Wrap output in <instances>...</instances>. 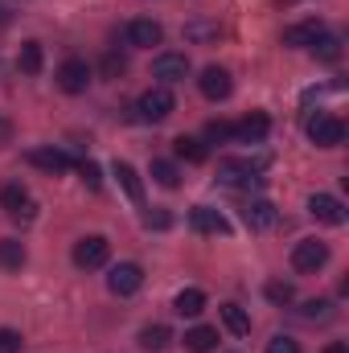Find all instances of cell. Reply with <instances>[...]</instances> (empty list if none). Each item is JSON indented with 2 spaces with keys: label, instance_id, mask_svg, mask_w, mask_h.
I'll return each instance as SVG.
<instances>
[{
  "label": "cell",
  "instance_id": "d6986e66",
  "mask_svg": "<svg viewBox=\"0 0 349 353\" xmlns=\"http://www.w3.org/2000/svg\"><path fill=\"white\" fill-rule=\"evenodd\" d=\"M173 308L181 312V316H197V312L206 308V292H201V288H185V292H177Z\"/></svg>",
  "mask_w": 349,
  "mask_h": 353
},
{
  "label": "cell",
  "instance_id": "9c48e42d",
  "mask_svg": "<svg viewBox=\"0 0 349 353\" xmlns=\"http://www.w3.org/2000/svg\"><path fill=\"white\" fill-rule=\"evenodd\" d=\"M185 74H189V58L185 54H157L152 58V79H161L165 87L169 83H181Z\"/></svg>",
  "mask_w": 349,
  "mask_h": 353
},
{
  "label": "cell",
  "instance_id": "7a4b0ae2",
  "mask_svg": "<svg viewBox=\"0 0 349 353\" xmlns=\"http://www.w3.org/2000/svg\"><path fill=\"white\" fill-rule=\"evenodd\" d=\"M0 205H4V214L17 218V222H33V218H37V201H33V193H29L21 181H12V185L0 189Z\"/></svg>",
  "mask_w": 349,
  "mask_h": 353
},
{
  "label": "cell",
  "instance_id": "8d00e7d4",
  "mask_svg": "<svg viewBox=\"0 0 349 353\" xmlns=\"http://www.w3.org/2000/svg\"><path fill=\"white\" fill-rule=\"evenodd\" d=\"M8 136H12V128H8V119H0V144H8Z\"/></svg>",
  "mask_w": 349,
  "mask_h": 353
},
{
  "label": "cell",
  "instance_id": "484cf974",
  "mask_svg": "<svg viewBox=\"0 0 349 353\" xmlns=\"http://www.w3.org/2000/svg\"><path fill=\"white\" fill-rule=\"evenodd\" d=\"M17 66H21L25 74H41V46H37V41H25L21 54H17Z\"/></svg>",
  "mask_w": 349,
  "mask_h": 353
},
{
  "label": "cell",
  "instance_id": "52a82bcc",
  "mask_svg": "<svg viewBox=\"0 0 349 353\" xmlns=\"http://www.w3.org/2000/svg\"><path fill=\"white\" fill-rule=\"evenodd\" d=\"M308 214H312L317 222H325V226H341V222H346V205H341L333 193H312V197H308Z\"/></svg>",
  "mask_w": 349,
  "mask_h": 353
},
{
  "label": "cell",
  "instance_id": "44dd1931",
  "mask_svg": "<svg viewBox=\"0 0 349 353\" xmlns=\"http://www.w3.org/2000/svg\"><path fill=\"white\" fill-rule=\"evenodd\" d=\"M0 267L4 271H21L25 267V247L17 239H0Z\"/></svg>",
  "mask_w": 349,
  "mask_h": 353
},
{
  "label": "cell",
  "instance_id": "6da1fadb",
  "mask_svg": "<svg viewBox=\"0 0 349 353\" xmlns=\"http://www.w3.org/2000/svg\"><path fill=\"white\" fill-rule=\"evenodd\" d=\"M173 90L169 87H152V90H144L140 99H136V115L144 119V123H161V119H169L173 115Z\"/></svg>",
  "mask_w": 349,
  "mask_h": 353
},
{
  "label": "cell",
  "instance_id": "4316f807",
  "mask_svg": "<svg viewBox=\"0 0 349 353\" xmlns=\"http://www.w3.org/2000/svg\"><path fill=\"white\" fill-rule=\"evenodd\" d=\"M152 181L165 185V189H177L181 185V173H177L173 161H152Z\"/></svg>",
  "mask_w": 349,
  "mask_h": 353
},
{
  "label": "cell",
  "instance_id": "ba28073f",
  "mask_svg": "<svg viewBox=\"0 0 349 353\" xmlns=\"http://www.w3.org/2000/svg\"><path fill=\"white\" fill-rule=\"evenodd\" d=\"M140 283H144L140 263H115L111 275H107V288H111L115 296H132V292H140Z\"/></svg>",
  "mask_w": 349,
  "mask_h": 353
},
{
  "label": "cell",
  "instance_id": "2e32d148",
  "mask_svg": "<svg viewBox=\"0 0 349 353\" xmlns=\"http://www.w3.org/2000/svg\"><path fill=\"white\" fill-rule=\"evenodd\" d=\"M29 165H37V169H46V173H66V169H70V157H66L62 148H33V152H29Z\"/></svg>",
  "mask_w": 349,
  "mask_h": 353
},
{
  "label": "cell",
  "instance_id": "e0dca14e",
  "mask_svg": "<svg viewBox=\"0 0 349 353\" xmlns=\"http://www.w3.org/2000/svg\"><path fill=\"white\" fill-rule=\"evenodd\" d=\"M243 218H247V226H251V230H271L279 214H275V205H271V201H251V205L243 210Z\"/></svg>",
  "mask_w": 349,
  "mask_h": 353
},
{
  "label": "cell",
  "instance_id": "7c38bea8",
  "mask_svg": "<svg viewBox=\"0 0 349 353\" xmlns=\"http://www.w3.org/2000/svg\"><path fill=\"white\" fill-rule=\"evenodd\" d=\"M161 37H165V29H161L157 21H148V17H140V21H132V25H128V41H132V46H140V50L161 46Z\"/></svg>",
  "mask_w": 349,
  "mask_h": 353
},
{
  "label": "cell",
  "instance_id": "5bb4252c",
  "mask_svg": "<svg viewBox=\"0 0 349 353\" xmlns=\"http://www.w3.org/2000/svg\"><path fill=\"white\" fill-rule=\"evenodd\" d=\"M267 132H271V119H267L263 111H251V115L235 128V136H239L243 144H263V140H267Z\"/></svg>",
  "mask_w": 349,
  "mask_h": 353
},
{
  "label": "cell",
  "instance_id": "9a60e30c",
  "mask_svg": "<svg viewBox=\"0 0 349 353\" xmlns=\"http://www.w3.org/2000/svg\"><path fill=\"white\" fill-rule=\"evenodd\" d=\"M259 165H251V161H222L218 165V181H226V185H251V181H259Z\"/></svg>",
  "mask_w": 349,
  "mask_h": 353
},
{
  "label": "cell",
  "instance_id": "f546056e",
  "mask_svg": "<svg viewBox=\"0 0 349 353\" xmlns=\"http://www.w3.org/2000/svg\"><path fill=\"white\" fill-rule=\"evenodd\" d=\"M230 136H235V128H230L226 119H210V123H206V140H210V144H226Z\"/></svg>",
  "mask_w": 349,
  "mask_h": 353
},
{
  "label": "cell",
  "instance_id": "4fadbf2b",
  "mask_svg": "<svg viewBox=\"0 0 349 353\" xmlns=\"http://www.w3.org/2000/svg\"><path fill=\"white\" fill-rule=\"evenodd\" d=\"M321 33H325V21H321V17H308V21L283 29V46H312Z\"/></svg>",
  "mask_w": 349,
  "mask_h": 353
},
{
  "label": "cell",
  "instance_id": "30bf717a",
  "mask_svg": "<svg viewBox=\"0 0 349 353\" xmlns=\"http://www.w3.org/2000/svg\"><path fill=\"white\" fill-rule=\"evenodd\" d=\"M197 87H201V94L206 99H226L230 90H235V83H230V70H222V66H206L201 70V79H197Z\"/></svg>",
  "mask_w": 349,
  "mask_h": 353
},
{
  "label": "cell",
  "instance_id": "4dcf8cb0",
  "mask_svg": "<svg viewBox=\"0 0 349 353\" xmlns=\"http://www.w3.org/2000/svg\"><path fill=\"white\" fill-rule=\"evenodd\" d=\"M21 333L17 329H0V353H21Z\"/></svg>",
  "mask_w": 349,
  "mask_h": 353
},
{
  "label": "cell",
  "instance_id": "3957f363",
  "mask_svg": "<svg viewBox=\"0 0 349 353\" xmlns=\"http://www.w3.org/2000/svg\"><path fill=\"white\" fill-rule=\"evenodd\" d=\"M308 140L317 144V148H337L341 140H346V123L337 119V115H312L308 119Z\"/></svg>",
  "mask_w": 349,
  "mask_h": 353
},
{
  "label": "cell",
  "instance_id": "277c9868",
  "mask_svg": "<svg viewBox=\"0 0 349 353\" xmlns=\"http://www.w3.org/2000/svg\"><path fill=\"white\" fill-rule=\"evenodd\" d=\"M325 263H329V247H325L321 239H304V243L292 247V267H296V271L312 275V271H321Z\"/></svg>",
  "mask_w": 349,
  "mask_h": 353
},
{
  "label": "cell",
  "instance_id": "5b68a950",
  "mask_svg": "<svg viewBox=\"0 0 349 353\" xmlns=\"http://www.w3.org/2000/svg\"><path fill=\"white\" fill-rule=\"evenodd\" d=\"M107 255H111V243H107L103 234H87V239L74 243V267H83V271L103 267L107 263Z\"/></svg>",
  "mask_w": 349,
  "mask_h": 353
},
{
  "label": "cell",
  "instance_id": "e575fe53",
  "mask_svg": "<svg viewBox=\"0 0 349 353\" xmlns=\"http://www.w3.org/2000/svg\"><path fill=\"white\" fill-rule=\"evenodd\" d=\"M267 353H300V345H296L292 337H275V341L267 345Z\"/></svg>",
  "mask_w": 349,
  "mask_h": 353
},
{
  "label": "cell",
  "instance_id": "83f0119b",
  "mask_svg": "<svg viewBox=\"0 0 349 353\" xmlns=\"http://www.w3.org/2000/svg\"><path fill=\"white\" fill-rule=\"evenodd\" d=\"M210 37H218L214 21H189L185 25V41H210Z\"/></svg>",
  "mask_w": 349,
  "mask_h": 353
},
{
  "label": "cell",
  "instance_id": "8992f818",
  "mask_svg": "<svg viewBox=\"0 0 349 353\" xmlns=\"http://www.w3.org/2000/svg\"><path fill=\"white\" fill-rule=\"evenodd\" d=\"M58 87L66 90V94H83V90L90 87V66L83 58L62 62V66H58Z\"/></svg>",
  "mask_w": 349,
  "mask_h": 353
},
{
  "label": "cell",
  "instance_id": "f1b7e54d",
  "mask_svg": "<svg viewBox=\"0 0 349 353\" xmlns=\"http://www.w3.org/2000/svg\"><path fill=\"white\" fill-rule=\"evenodd\" d=\"M263 292H267V300H271V304H292V300H296L292 283H283V279H271V283H267Z\"/></svg>",
  "mask_w": 349,
  "mask_h": 353
},
{
  "label": "cell",
  "instance_id": "603a6c76",
  "mask_svg": "<svg viewBox=\"0 0 349 353\" xmlns=\"http://www.w3.org/2000/svg\"><path fill=\"white\" fill-rule=\"evenodd\" d=\"M169 329L165 325H148V329H140V350H148V353H161L165 345H169Z\"/></svg>",
  "mask_w": 349,
  "mask_h": 353
},
{
  "label": "cell",
  "instance_id": "836d02e7",
  "mask_svg": "<svg viewBox=\"0 0 349 353\" xmlns=\"http://www.w3.org/2000/svg\"><path fill=\"white\" fill-rule=\"evenodd\" d=\"M79 173H83V181H87L90 189H99V185H103V176H99V165H94V161H83V165H79Z\"/></svg>",
  "mask_w": 349,
  "mask_h": 353
},
{
  "label": "cell",
  "instance_id": "d4e9b609",
  "mask_svg": "<svg viewBox=\"0 0 349 353\" xmlns=\"http://www.w3.org/2000/svg\"><path fill=\"white\" fill-rule=\"evenodd\" d=\"M308 50H312V54H317L321 62H337V58H341V41H337L333 33H321V37H317V41H312Z\"/></svg>",
  "mask_w": 349,
  "mask_h": 353
},
{
  "label": "cell",
  "instance_id": "7402d4cb",
  "mask_svg": "<svg viewBox=\"0 0 349 353\" xmlns=\"http://www.w3.org/2000/svg\"><path fill=\"white\" fill-rule=\"evenodd\" d=\"M173 148H177V157H181V161H189V165H201V161H206V144H201V140H193V136H177Z\"/></svg>",
  "mask_w": 349,
  "mask_h": 353
},
{
  "label": "cell",
  "instance_id": "ac0fdd59",
  "mask_svg": "<svg viewBox=\"0 0 349 353\" xmlns=\"http://www.w3.org/2000/svg\"><path fill=\"white\" fill-rule=\"evenodd\" d=\"M185 350H189V353H210V350H218V329H210V325H197V329H189V333H185Z\"/></svg>",
  "mask_w": 349,
  "mask_h": 353
},
{
  "label": "cell",
  "instance_id": "8fae6325",
  "mask_svg": "<svg viewBox=\"0 0 349 353\" xmlns=\"http://www.w3.org/2000/svg\"><path fill=\"white\" fill-rule=\"evenodd\" d=\"M189 226H193L197 234H226V230H230V222H226L218 210H210V205H193V210H189Z\"/></svg>",
  "mask_w": 349,
  "mask_h": 353
},
{
  "label": "cell",
  "instance_id": "74e56055",
  "mask_svg": "<svg viewBox=\"0 0 349 353\" xmlns=\"http://www.w3.org/2000/svg\"><path fill=\"white\" fill-rule=\"evenodd\" d=\"M325 353H349L346 341H333V345H325Z\"/></svg>",
  "mask_w": 349,
  "mask_h": 353
},
{
  "label": "cell",
  "instance_id": "1f68e13d",
  "mask_svg": "<svg viewBox=\"0 0 349 353\" xmlns=\"http://www.w3.org/2000/svg\"><path fill=\"white\" fill-rule=\"evenodd\" d=\"M123 70H128V62H123V54H107V58H103V74H107V79H119Z\"/></svg>",
  "mask_w": 349,
  "mask_h": 353
},
{
  "label": "cell",
  "instance_id": "d6a6232c",
  "mask_svg": "<svg viewBox=\"0 0 349 353\" xmlns=\"http://www.w3.org/2000/svg\"><path fill=\"white\" fill-rule=\"evenodd\" d=\"M304 316H308V321H325V316H329V300H308V304H304Z\"/></svg>",
  "mask_w": 349,
  "mask_h": 353
},
{
  "label": "cell",
  "instance_id": "ffe728a7",
  "mask_svg": "<svg viewBox=\"0 0 349 353\" xmlns=\"http://www.w3.org/2000/svg\"><path fill=\"white\" fill-rule=\"evenodd\" d=\"M222 325H226L235 337H247V333H251V316H247L239 304H222Z\"/></svg>",
  "mask_w": 349,
  "mask_h": 353
},
{
  "label": "cell",
  "instance_id": "d590c367",
  "mask_svg": "<svg viewBox=\"0 0 349 353\" xmlns=\"http://www.w3.org/2000/svg\"><path fill=\"white\" fill-rule=\"evenodd\" d=\"M144 222H148V226H169V214H148Z\"/></svg>",
  "mask_w": 349,
  "mask_h": 353
},
{
  "label": "cell",
  "instance_id": "cb8c5ba5",
  "mask_svg": "<svg viewBox=\"0 0 349 353\" xmlns=\"http://www.w3.org/2000/svg\"><path fill=\"white\" fill-rule=\"evenodd\" d=\"M115 176H119V185H123V193L132 201H144V185H140V173L132 165H115Z\"/></svg>",
  "mask_w": 349,
  "mask_h": 353
}]
</instances>
